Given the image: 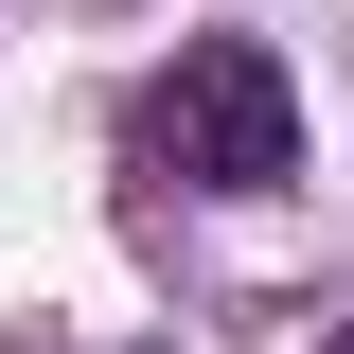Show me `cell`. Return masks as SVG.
<instances>
[{
  "label": "cell",
  "mask_w": 354,
  "mask_h": 354,
  "mask_svg": "<svg viewBox=\"0 0 354 354\" xmlns=\"http://www.w3.org/2000/svg\"><path fill=\"white\" fill-rule=\"evenodd\" d=\"M142 160L195 177V195H283L301 177V88L266 36H195L160 88H142Z\"/></svg>",
  "instance_id": "cell-1"
}]
</instances>
